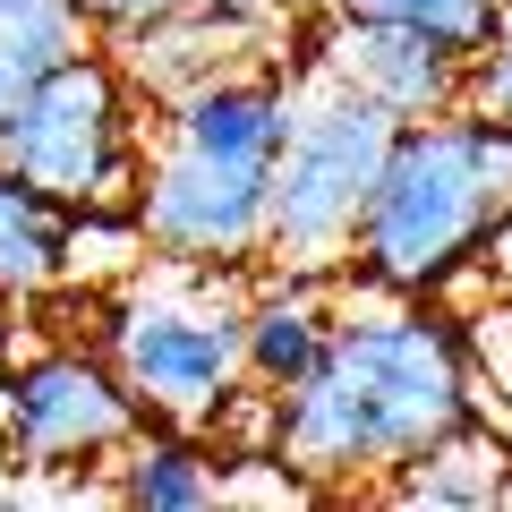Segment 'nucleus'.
<instances>
[{"mask_svg": "<svg viewBox=\"0 0 512 512\" xmlns=\"http://www.w3.org/2000/svg\"><path fill=\"white\" fill-rule=\"evenodd\" d=\"M120 504L137 512H205L222 504V470L205 444H188V427H137L120 444Z\"/></svg>", "mask_w": 512, "mask_h": 512, "instance_id": "obj_13", "label": "nucleus"}, {"mask_svg": "<svg viewBox=\"0 0 512 512\" xmlns=\"http://www.w3.org/2000/svg\"><path fill=\"white\" fill-rule=\"evenodd\" d=\"M487 274H495V282H504V291H512V222H504V231H495V248H487Z\"/></svg>", "mask_w": 512, "mask_h": 512, "instance_id": "obj_19", "label": "nucleus"}, {"mask_svg": "<svg viewBox=\"0 0 512 512\" xmlns=\"http://www.w3.org/2000/svg\"><path fill=\"white\" fill-rule=\"evenodd\" d=\"M325 282L333 274H282V282H265V291H248V308H239V376H248L256 393H291L316 367V350H325V333H333Z\"/></svg>", "mask_w": 512, "mask_h": 512, "instance_id": "obj_10", "label": "nucleus"}, {"mask_svg": "<svg viewBox=\"0 0 512 512\" xmlns=\"http://www.w3.org/2000/svg\"><path fill=\"white\" fill-rule=\"evenodd\" d=\"M265 197H274V171L265 163H231V154L205 146H163L137 154V231L154 256H180V265H256L265 256Z\"/></svg>", "mask_w": 512, "mask_h": 512, "instance_id": "obj_6", "label": "nucleus"}, {"mask_svg": "<svg viewBox=\"0 0 512 512\" xmlns=\"http://www.w3.org/2000/svg\"><path fill=\"white\" fill-rule=\"evenodd\" d=\"M18 86H26V77H18V69H9V60H0V111L18 103Z\"/></svg>", "mask_w": 512, "mask_h": 512, "instance_id": "obj_20", "label": "nucleus"}, {"mask_svg": "<svg viewBox=\"0 0 512 512\" xmlns=\"http://www.w3.org/2000/svg\"><path fill=\"white\" fill-rule=\"evenodd\" d=\"M308 69L359 86L367 103H384L393 120L453 111L461 86H470V52L419 35V26H393V18H350V9H333V26L308 43Z\"/></svg>", "mask_w": 512, "mask_h": 512, "instance_id": "obj_8", "label": "nucleus"}, {"mask_svg": "<svg viewBox=\"0 0 512 512\" xmlns=\"http://www.w3.org/2000/svg\"><path fill=\"white\" fill-rule=\"evenodd\" d=\"M393 128L402 120L384 103L299 60V111L274 154V197H265V256L282 274H333L350 256V222L393 154Z\"/></svg>", "mask_w": 512, "mask_h": 512, "instance_id": "obj_4", "label": "nucleus"}, {"mask_svg": "<svg viewBox=\"0 0 512 512\" xmlns=\"http://www.w3.org/2000/svg\"><path fill=\"white\" fill-rule=\"evenodd\" d=\"M461 419H487L461 325L436 299L384 291V308H333L316 367L274 393V461L299 487H367L410 470Z\"/></svg>", "mask_w": 512, "mask_h": 512, "instance_id": "obj_1", "label": "nucleus"}, {"mask_svg": "<svg viewBox=\"0 0 512 512\" xmlns=\"http://www.w3.org/2000/svg\"><path fill=\"white\" fill-rule=\"evenodd\" d=\"M69 231L77 214L60 197H43L26 171L0 163V291L9 299H43L69 282Z\"/></svg>", "mask_w": 512, "mask_h": 512, "instance_id": "obj_12", "label": "nucleus"}, {"mask_svg": "<svg viewBox=\"0 0 512 512\" xmlns=\"http://www.w3.org/2000/svg\"><path fill=\"white\" fill-rule=\"evenodd\" d=\"M495 504H504V512H512V470H504V495H495Z\"/></svg>", "mask_w": 512, "mask_h": 512, "instance_id": "obj_23", "label": "nucleus"}, {"mask_svg": "<svg viewBox=\"0 0 512 512\" xmlns=\"http://www.w3.org/2000/svg\"><path fill=\"white\" fill-rule=\"evenodd\" d=\"M248 9H274V18H299V9H308V0H248Z\"/></svg>", "mask_w": 512, "mask_h": 512, "instance_id": "obj_21", "label": "nucleus"}, {"mask_svg": "<svg viewBox=\"0 0 512 512\" xmlns=\"http://www.w3.org/2000/svg\"><path fill=\"white\" fill-rule=\"evenodd\" d=\"M461 342H470V367L495 384V402L512 419V308H487L478 325H461Z\"/></svg>", "mask_w": 512, "mask_h": 512, "instance_id": "obj_17", "label": "nucleus"}, {"mask_svg": "<svg viewBox=\"0 0 512 512\" xmlns=\"http://www.w3.org/2000/svg\"><path fill=\"white\" fill-rule=\"evenodd\" d=\"M461 103L487 111V120H512V18L495 26L487 52H470V86H461Z\"/></svg>", "mask_w": 512, "mask_h": 512, "instance_id": "obj_16", "label": "nucleus"}, {"mask_svg": "<svg viewBox=\"0 0 512 512\" xmlns=\"http://www.w3.org/2000/svg\"><path fill=\"white\" fill-rule=\"evenodd\" d=\"M504 9H512V0H504Z\"/></svg>", "mask_w": 512, "mask_h": 512, "instance_id": "obj_24", "label": "nucleus"}, {"mask_svg": "<svg viewBox=\"0 0 512 512\" xmlns=\"http://www.w3.org/2000/svg\"><path fill=\"white\" fill-rule=\"evenodd\" d=\"M77 18H86V35H137V26L171 18V9H188V0H69Z\"/></svg>", "mask_w": 512, "mask_h": 512, "instance_id": "obj_18", "label": "nucleus"}, {"mask_svg": "<svg viewBox=\"0 0 512 512\" xmlns=\"http://www.w3.org/2000/svg\"><path fill=\"white\" fill-rule=\"evenodd\" d=\"M239 308L222 265L154 256L103 299V359L137 393V410L163 427H214L239 393Z\"/></svg>", "mask_w": 512, "mask_h": 512, "instance_id": "obj_3", "label": "nucleus"}, {"mask_svg": "<svg viewBox=\"0 0 512 512\" xmlns=\"http://www.w3.org/2000/svg\"><path fill=\"white\" fill-rule=\"evenodd\" d=\"M146 427L137 393L103 350L52 342L0 376V444L18 470H69V461H103Z\"/></svg>", "mask_w": 512, "mask_h": 512, "instance_id": "obj_7", "label": "nucleus"}, {"mask_svg": "<svg viewBox=\"0 0 512 512\" xmlns=\"http://www.w3.org/2000/svg\"><path fill=\"white\" fill-rule=\"evenodd\" d=\"M512 222V120L453 103L393 128L376 188L350 222V274L393 299H444L487 265Z\"/></svg>", "mask_w": 512, "mask_h": 512, "instance_id": "obj_2", "label": "nucleus"}, {"mask_svg": "<svg viewBox=\"0 0 512 512\" xmlns=\"http://www.w3.org/2000/svg\"><path fill=\"white\" fill-rule=\"evenodd\" d=\"M512 470V436H495L487 419H461L453 436H436L410 470H393V504H427V512H495Z\"/></svg>", "mask_w": 512, "mask_h": 512, "instance_id": "obj_11", "label": "nucleus"}, {"mask_svg": "<svg viewBox=\"0 0 512 512\" xmlns=\"http://www.w3.org/2000/svg\"><path fill=\"white\" fill-rule=\"evenodd\" d=\"M137 86L111 52H69L18 86L0 111V163L26 171L69 214H128L137 197Z\"/></svg>", "mask_w": 512, "mask_h": 512, "instance_id": "obj_5", "label": "nucleus"}, {"mask_svg": "<svg viewBox=\"0 0 512 512\" xmlns=\"http://www.w3.org/2000/svg\"><path fill=\"white\" fill-rule=\"evenodd\" d=\"M350 18H393V26H419V35L453 43V52H487L495 26L512 18L504 0H333Z\"/></svg>", "mask_w": 512, "mask_h": 512, "instance_id": "obj_15", "label": "nucleus"}, {"mask_svg": "<svg viewBox=\"0 0 512 512\" xmlns=\"http://www.w3.org/2000/svg\"><path fill=\"white\" fill-rule=\"evenodd\" d=\"M0 350H9V291H0Z\"/></svg>", "mask_w": 512, "mask_h": 512, "instance_id": "obj_22", "label": "nucleus"}, {"mask_svg": "<svg viewBox=\"0 0 512 512\" xmlns=\"http://www.w3.org/2000/svg\"><path fill=\"white\" fill-rule=\"evenodd\" d=\"M291 111H299V69H282V60H239V69H214L188 94H171L163 137L274 171L282 137H291Z\"/></svg>", "mask_w": 512, "mask_h": 512, "instance_id": "obj_9", "label": "nucleus"}, {"mask_svg": "<svg viewBox=\"0 0 512 512\" xmlns=\"http://www.w3.org/2000/svg\"><path fill=\"white\" fill-rule=\"evenodd\" d=\"M86 18H77L69 0H0V60L18 77H35V69H52V60H69V52H86Z\"/></svg>", "mask_w": 512, "mask_h": 512, "instance_id": "obj_14", "label": "nucleus"}]
</instances>
